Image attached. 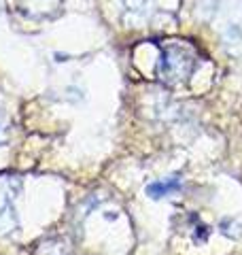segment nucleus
I'll use <instances>...</instances> for the list:
<instances>
[{
	"mask_svg": "<svg viewBox=\"0 0 242 255\" xmlns=\"http://www.w3.org/2000/svg\"><path fill=\"white\" fill-rule=\"evenodd\" d=\"M196 51L183 43H166L157 62V75L166 83H183L196 70Z\"/></svg>",
	"mask_w": 242,
	"mask_h": 255,
	"instance_id": "obj_1",
	"label": "nucleus"
},
{
	"mask_svg": "<svg viewBox=\"0 0 242 255\" xmlns=\"http://www.w3.org/2000/svg\"><path fill=\"white\" fill-rule=\"evenodd\" d=\"M62 0H26V15L28 17H49V15L58 13V6Z\"/></svg>",
	"mask_w": 242,
	"mask_h": 255,
	"instance_id": "obj_2",
	"label": "nucleus"
},
{
	"mask_svg": "<svg viewBox=\"0 0 242 255\" xmlns=\"http://www.w3.org/2000/svg\"><path fill=\"white\" fill-rule=\"evenodd\" d=\"M181 189V179L179 177H170V179H164V181H153L147 185V196L151 198H166V196H170L174 194V191H179Z\"/></svg>",
	"mask_w": 242,
	"mask_h": 255,
	"instance_id": "obj_3",
	"label": "nucleus"
},
{
	"mask_svg": "<svg viewBox=\"0 0 242 255\" xmlns=\"http://www.w3.org/2000/svg\"><path fill=\"white\" fill-rule=\"evenodd\" d=\"M200 234L204 236V241H206V238H208V230H206L204 226H200ZM193 241H196V243H202V238H198V228H196V234H193Z\"/></svg>",
	"mask_w": 242,
	"mask_h": 255,
	"instance_id": "obj_4",
	"label": "nucleus"
},
{
	"mask_svg": "<svg viewBox=\"0 0 242 255\" xmlns=\"http://www.w3.org/2000/svg\"><path fill=\"white\" fill-rule=\"evenodd\" d=\"M4 140V134H2V128H0V142Z\"/></svg>",
	"mask_w": 242,
	"mask_h": 255,
	"instance_id": "obj_5",
	"label": "nucleus"
}]
</instances>
